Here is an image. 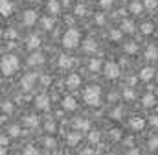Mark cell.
Masks as SVG:
<instances>
[{
	"instance_id": "cell-8",
	"label": "cell",
	"mask_w": 158,
	"mask_h": 155,
	"mask_svg": "<svg viewBox=\"0 0 158 155\" xmlns=\"http://www.w3.org/2000/svg\"><path fill=\"white\" fill-rule=\"evenodd\" d=\"M0 13L4 17H9L13 13V4L9 0H0Z\"/></svg>"
},
{
	"instance_id": "cell-18",
	"label": "cell",
	"mask_w": 158,
	"mask_h": 155,
	"mask_svg": "<svg viewBox=\"0 0 158 155\" xmlns=\"http://www.w3.org/2000/svg\"><path fill=\"white\" fill-rule=\"evenodd\" d=\"M22 124L28 126V127H37L39 126V118L37 116H24L22 118Z\"/></svg>"
},
{
	"instance_id": "cell-10",
	"label": "cell",
	"mask_w": 158,
	"mask_h": 155,
	"mask_svg": "<svg viewBox=\"0 0 158 155\" xmlns=\"http://www.w3.org/2000/svg\"><path fill=\"white\" fill-rule=\"evenodd\" d=\"M63 107H64L66 111H74V109L77 107V102H76V98H72V96H66V98L63 100Z\"/></svg>"
},
{
	"instance_id": "cell-6",
	"label": "cell",
	"mask_w": 158,
	"mask_h": 155,
	"mask_svg": "<svg viewBox=\"0 0 158 155\" xmlns=\"http://www.w3.org/2000/svg\"><path fill=\"white\" fill-rule=\"evenodd\" d=\"M37 74H26V76L22 78V81H20V85H22V89L24 91H30L31 87H33V83L37 81Z\"/></svg>"
},
{
	"instance_id": "cell-45",
	"label": "cell",
	"mask_w": 158,
	"mask_h": 155,
	"mask_svg": "<svg viewBox=\"0 0 158 155\" xmlns=\"http://www.w3.org/2000/svg\"><path fill=\"white\" fill-rule=\"evenodd\" d=\"M79 155H94V150L92 148H85V150H81Z\"/></svg>"
},
{
	"instance_id": "cell-56",
	"label": "cell",
	"mask_w": 158,
	"mask_h": 155,
	"mask_svg": "<svg viewBox=\"0 0 158 155\" xmlns=\"http://www.w3.org/2000/svg\"><path fill=\"white\" fill-rule=\"evenodd\" d=\"M107 155H112V153H107Z\"/></svg>"
},
{
	"instance_id": "cell-11",
	"label": "cell",
	"mask_w": 158,
	"mask_h": 155,
	"mask_svg": "<svg viewBox=\"0 0 158 155\" xmlns=\"http://www.w3.org/2000/svg\"><path fill=\"white\" fill-rule=\"evenodd\" d=\"M145 57H147L149 61H153V59L158 57V48L155 46V44H149V46L145 48Z\"/></svg>"
},
{
	"instance_id": "cell-47",
	"label": "cell",
	"mask_w": 158,
	"mask_h": 155,
	"mask_svg": "<svg viewBox=\"0 0 158 155\" xmlns=\"http://www.w3.org/2000/svg\"><path fill=\"white\" fill-rule=\"evenodd\" d=\"M149 124L155 126V127H158V116H151V118H149Z\"/></svg>"
},
{
	"instance_id": "cell-27",
	"label": "cell",
	"mask_w": 158,
	"mask_h": 155,
	"mask_svg": "<svg viewBox=\"0 0 158 155\" xmlns=\"http://www.w3.org/2000/svg\"><path fill=\"white\" fill-rule=\"evenodd\" d=\"M131 11H132L134 15L142 13V11H143V4H140V2H132V4H131Z\"/></svg>"
},
{
	"instance_id": "cell-54",
	"label": "cell",
	"mask_w": 158,
	"mask_h": 155,
	"mask_svg": "<svg viewBox=\"0 0 158 155\" xmlns=\"http://www.w3.org/2000/svg\"><path fill=\"white\" fill-rule=\"evenodd\" d=\"M31 2H37V0H31Z\"/></svg>"
},
{
	"instance_id": "cell-12",
	"label": "cell",
	"mask_w": 158,
	"mask_h": 155,
	"mask_svg": "<svg viewBox=\"0 0 158 155\" xmlns=\"http://www.w3.org/2000/svg\"><path fill=\"white\" fill-rule=\"evenodd\" d=\"M79 140H81V135H79L77 131H72V133L66 135V144H68V146H76Z\"/></svg>"
},
{
	"instance_id": "cell-32",
	"label": "cell",
	"mask_w": 158,
	"mask_h": 155,
	"mask_svg": "<svg viewBox=\"0 0 158 155\" xmlns=\"http://www.w3.org/2000/svg\"><path fill=\"white\" fill-rule=\"evenodd\" d=\"M123 98H125V100H134L136 94H134L132 89H125V91H123Z\"/></svg>"
},
{
	"instance_id": "cell-28",
	"label": "cell",
	"mask_w": 158,
	"mask_h": 155,
	"mask_svg": "<svg viewBox=\"0 0 158 155\" xmlns=\"http://www.w3.org/2000/svg\"><path fill=\"white\" fill-rule=\"evenodd\" d=\"M123 50H125L127 54H136V52H138V46H136V42H127V44L123 46Z\"/></svg>"
},
{
	"instance_id": "cell-52",
	"label": "cell",
	"mask_w": 158,
	"mask_h": 155,
	"mask_svg": "<svg viewBox=\"0 0 158 155\" xmlns=\"http://www.w3.org/2000/svg\"><path fill=\"white\" fill-rule=\"evenodd\" d=\"M125 144L127 146H132V139H125Z\"/></svg>"
},
{
	"instance_id": "cell-19",
	"label": "cell",
	"mask_w": 158,
	"mask_h": 155,
	"mask_svg": "<svg viewBox=\"0 0 158 155\" xmlns=\"http://www.w3.org/2000/svg\"><path fill=\"white\" fill-rule=\"evenodd\" d=\"M142 104H143V107H153V105H155V94H153V92H147V94L142 98Z\"/></svg>"
},
{
	"instance_id": "cell-21",
	"label": "cell",
	"mask_w": 158,
	"mask_h": 155,
	"mask_svg": "<svg viewBox=\"0 0 158 155\" xmlns=\"http://www.w3.org/2000/svg\"><path fill=\"white\" fill-rule=\"evenodd\" d=\"M48 11H50L52 15H57V13L61 11V6H59V2H57V0H50V2H48Z\"/></svg>"
},
{
	"instance_id": "cell-36",
	"label": "cell",
	"mask_w": 158,
	"mask_h": 155,
	"mask_svg": "<svg viewBox=\"0 0 158 155\" xmlns=\"http://www.w3.org/2000/svg\"><path fill=\"white\" fill-rule=\"evenodd\" d=\"M22 155H39V152H37V148H33V146H26V150L22 152Z\"/></svg>"
},
{
	"instance_id": "cell-50",
	"label": "cell",
	"mask_w": 158,
	"mask_h": 155,
	"mask_svg": "<svg viewBox=\"0 0 158 155\" xmlns=\"http://www.w3.org/2000/svg\"><path fill=\"white\" fill-rule=\"evenodd\" d=\"M127 155H140V152H138L136 148H131V150H129V153H127Z\"/></svg>"
},
{
	"instance_id": "cell-4",
	"label": "cell",
	"mask_w": 158,
	"mask_h": 155,
	"mask_svg": "<svg viewBox=\"0 0 158 155\" xmlns=\"http://www.w3.org/2000/svg\"><path fill=\"white\" fill-rule=\"evenodd\" d=\"M105 76L109 79H114V78L119 76V67L116 63H107L105 65Z\"/></svg>"
},
{
	"instance_id": "cell-23",
	"label": "cell",
	"mask_w": 158,
	"mask_h": 155,
	"mask_svg": "<svg viewBox=\"0 0 158 155\" xmlns=\"http://www.w3.org/2000/svg\"><path fill=\"white\" fill-rule=\"evenodd\" d=\"M40 46V39L37 35H31V37L28 39V48H31V50H37Z\"/></svg>"
},
{
	"instance_id": "cell-3",
	"label": "cell",
	"mask_w": 158,
	"mask_h": 155,
	"mask_svg": "<svg viewBox=\"0 0 158 155\" xmlns=\"http://www.w3.org/2000/svg\"><path fill=\"white\" fill-rule=\"evenodd\" d=\"M63 44H64V48H76L79 44V32L76 28L66 30V33L63 35Z\"/></svg>"
},
{
	"instance_id": "cell-9",
	"label": "cell",
	"mask_w": 158,
	"mask_h": 155,
	"mask_svg": "<svg viewBox=\"0 0 158 155\" xmlns=\"http://www.w3.org/2000/svg\"><path fill=\"white\" fill-rule=\"evenodd\" d=\"M42 63H44V55H42L40 52H35V54H31V55L28 57V65H31V67L42 65Z\"/></svg>"
},
{
	"instance_id": "cell-38",
	"label": "cell",
	"mask_w": 158,
	"mask_h": 155,
	"mask_svg": "<svg viewBox=\"0 0 158 155\" xmlns=\"http://www.w3.org/2000/svg\"><path fill=\"white\" fill-rule=\"evenodd\" d=\"M143 6H145L147 9H155V7L158 6V2L156 0H143Z\"/></svg>"
},
{
	"instance_id": "cell-46",
	"label": "cell",
	"mask_w": 158,
	"mask_h": 155,
	"mask_svg": "<svg viewBox=\"0 0 158 155\" xmlns=\"http://www.w3.org/2000/svg\"><path fill=\"white\" fill-rule=\"evenodd\" d=\"M50 81H52V79H50V76H40V83H42L44 87H46V85H50Z\"/></svg>"
},
{
	"instance_id": "cell-14",
	"label": "cell",
	"mask_w": 158,
	"mask_h": 155,
	"mask_svg": "<svg viewBox=\"0 0 158 155\" xmlns=\"http://www.w3.org/2000/svg\"><path fill=\"white\" fill-rule=\"evenodd\" d=\"M121 32L132 33V32H134V22H132L131 19H123V22H121Z\"/></svg>"
},
{
	"instance_id": "cell-26",
	"label": "cell",
	"mask_w": 158,
	"mask_h": 155,
	"mask_svg": "<svg viewBox=\"0 0 158 155\" xmlns=\"http://www.w3.org/2000/svg\"><path fill=\"white\" fill-rule=\"evenodd\" d=\"M88 69H90L92 72H98V70L101 69V61H99V59H90V61H88Z\"/></svg>"
},
{
	"instance_id": "cell-1",
	"label": "cell",
	"mask_w": 158,
	"mask_h": 155,
	"mask_svg": "<svg viewBox=\"0 0 158 155\" xmlns=\"http://www.w3.org/2000/svg\"><path fill=\"white\" fill-rule=\"evenodd\" d=\"M19 70V57L17 55H4L2 57V74L13 76Z\"/></svg>"
},
{
	"instance_id": "cell-22",
	"label": "cell",
	"mask_w": 158,
	"mask_h": 155,
	"mask_svg": "<svg viewBox=\"0 0 158 155\" xmlns=\"http://www.w3.org/2000/svg\"><path fill=\"white\" fill-rule=\"evenodd\" d=\"M74 124H76V127H77V129H85V131H86V129H90V122H88V120L76 118V120H74Z\"/></svg>"
},
{
	"instance_id": "cell-43",
	"label": "cell",
	"mask_w": 158,
	"mask_h": 155,
	"mask_svg": "<svg viewBox=\"0 0 158 155\" xmlns=\"http://www.w3.org/2000/svg\"><path fill=\"white\" fill-rule=\"evenodd\" d=\"M110 137H112V140H118L119 137H121V133H119L118 129H112L110 131Z\"/></svg>"
},
{
	"instance_id": "cell-44",
	"label": "cell",
	"mask_w": 158,
	"mask_h": 155,
	"mask_svg": "<svg viewBox=\"0 0 158 155\" xmlns=\"http://www.w3.org/2000/svg\"><path fill=\"white\" fill-rule=\"evenodd\" d=\"M112 2H114V0H99V6H103V7H110Z\"/></svg>"
},
{
	"instance_id": "cell-42",
	"label": "cell",
	"mask_w": 158,
	"mask_h": 155,
	"mask_svg": "<svg viewBox=\"0 0 158 155\" xmlns=\"http://www.w3.org/2000/svg\"><path fill=\"white\" fill-rule=\"evenodd\" d=\"M149 148H151V150H158V137H153V139L149 140Z\"/></svg>"
},
{
	"instance_id": "cell-40",
	"label": "cell",
	"mask_w": 158,
	"mask_h": 155,
	"mask_svg": "<svg viewBox=\"0 0 158 155\" xmlns=\"http://www.w3.org/2000/svg\"><path fill=\"white\" fill-rule=\"evenodd\" d=\"M88 139H90V142H99V133H98V131H92V133L88 135Z\"/></svg>"
},
{
	"instance_id": "cell-31",
	"label": "cell",
	"mask_w": 158,
	"mask_h": 155,
	"mask_svg": "<svg viewBox=\"0 0 158 155\" xmlns=\"http://www.w3.org/2000/svg\"><path fill=\"white\" fill-rule=\"evenodd\" d=\"M4 37H7V39H17V37H19V33H17V30L9 28V30H6V32H4Z\"/></svg>"
},
{
	"instance_id": "cell-7",
	"label": "cell",
	"mask_w": 158,
	"mask_h": 155,
	"mask_svg": "<svg viewBox=\"0 0 158 155\" xmlns=\"http://www.w3.org/2000/svg\"><path fill=\"white\" fill-rule=\"evenodd\" d=\"M35 107H37V109H48V107H50V98H48L46 94H39V96L35 98Z\"/></svg>"
},
{
	"instance_id": "cell-16",
	"label": "cell",
	"mask_w": 158,
	"mask_h": 155,
	"mask_svg": "<svg viewBox=\"0 0 158 155\" xmlns=\"http://www.w3.org/2000/svg\"><path fill=\"white\" fill-rule=\"evenodd\" d=\"M140 78H142L143 81H149L151 78H155V69H151V67H145V69H142Z\"/></svg>"
},
{
	"instance_id": "cell-30",
	"label": "cell",
	"mask_w": 158,
	"mask_h": 155,
	"mask_svg": "<svg viewBox=\"0 0 158 155\" xmlns=\"http://www.w3.org/2000/svg\"><path fill=\"white\" fill-rule=\"evenodd\" d=\"M85 13H86V7H85L83 2H79L77 6H76V15H77V17H83Z\"/></svg>"
},
{
	"instance_id": "cell-25",
	"label": "cell",
	"mask_w": 158,
	"mask_h": 155,
	"mask_svg": "<svg viewBox=\"0 0 158 155\" xmlns=\"http://www.w3.org/2000/svg\"><path fill=\"white\" fill-rule=\"evenodd\" d=\"M153 30H155V26H153L151 22H143V24L140 26V32H142V33H145V35L153 33Z\"/></svg>"
},
{
	"instance_id": "cell-17",
	"label": "cell",
	"mask_w": 158,
	"mask_h": 155,
	"mask_svg": "<svg viewBox=\"0 0 158 155\" xmlns=\"http://www.w3.org/2000/svg\"><path fill=\"white\" fill-rule=\"evenodd\" d=\"M83 50H85V52H96V50H98L96 41H94V39H86V41L83 42Z\"/></svg>"
},
{
	"instance_id": "cell-34",
	"label": "cell",
	"mask_w": 158,
	"mask_h": 155,
	"mask_svg": "<svg viewBox=\"0 0 158 155\" xmlns=\"http://www.w3.org/2000/svg\"><path fill=\"white\" fill-rule=\"evenodd\" d=\"M109 37H110V41H119L121 39V30H112L109 33Z\"/></svg>"
},
{
	"instance_id": "cell-55",
	"label": "cell",
	"mask_w": 158,
	"mask_h": 155,
	"mask_svg": "<svg viewBox=\"0 0 158 155\" xmlns=\"http://www.w3.org/2000/svg\"><path fill=\"white\" fill-rule=\"evenodd\" d=\"M156 94H158V89H156Z\"/></svg>"
},
{
	"instance_id": "cell-57",
	"label": "cell",
	"mask_w": 158,
	"mask_h": 155,
	"mask_svg": "<svg viewBox=\"0 0 158 155\" xmlns=\"http://www.w3.org/2000/svg\"><path fill=\"white\" fill-rule=\"evenodd\" d=\"M156 81H158V76H156Z\"/></svg>"
},
{
	"instance_id": "cell-41",
	"label": "cell",
	"mask_w": 158,
	"mask_h": 155,
	"mask_svg": "<svg viewBox=\"0 0 158 155\" xmlns=\"http://www.w3.org/2000/svg\"><path fill=\"white\" fill-rule=\"evenodd\" d=\"M110 116H112L114 120H119V118H121V107H116V109L110 113Z\"/></svg>"
},
{
	"instance_id": "cell-15",
	"label": "cell",
	"mask_w": 158,
	"mask_h": 155,
	"mask_svg": "<svg viewBox=\"0 0 158 155\" xmlns=\"http://www.w3.org/2000/svg\"><path fill=\"white\" fill-rule=\"evenodd\" d=\"M72 63H74V59L72 57H68V55H59V67L61 69H70L72 67Z\"/></svg>"
},
{
	"instance_id": "cell-13",
	"label": "cell",
	"mask_w": 158,
	"mask_h": 155,
	"mask_svg": "<svg viewBox=\"0 0 158 155\" xmlns=\"http://www.w3.org/2000/svg\"><path fill=\"white\" fill-rule=\"evenodd\" d=\"M66 85H68L70 89H76V87H79V85H81V78H79L77 74L68 76V78H66Z\"/></svg>"
},
{
	"instance_id": "cell-24",
	"label": "cell",
	"mask_w": 158,
	"mask_h": 155,
	"mask_svg": "<svg viewBox=\"0 0 158 155\" xmlns=\"http://www.w3.org/2000/svg\"><path fill=\"white\" fill-rule=\"evenodd\" d=\"M40 24H42L44 30H52V28H53V19H52V17H42V19H40Z\"/></svg>"
},
{
	"instance_id": "cell-53",
	"label": "cell",
	"mask_w": 158,
	"mask_h": 155,
	"mask_svg": "<svg viewBox=\"0 0 158 155\" xmlns=\"http://www.w3.org/2000/svg\"><path fill=\"white\" fill-rule=\"evenodd\" d=\"M79 2H85V0H79Z\"/></svg>"
},
{
	"instance_id": "cell-33",
	"label": "cell",
	"mask_w": 158,
	"mask_h": 155,
	"mask_svg": "<svg viewBox=\"0 0 158 155\" xmlns=\"http://www.w3.org/2000/svg\"><path fill=\"white\" fill-rule=\"evenodd\" d=\"M44 129H46L48 133H53V131H55V122H53V120H46Z\"/></svg>"
},
{
	"instance_id": "cell-20",
	"label": "cell",
	"mask_w": 158,
	"mask_h": 155,
	"mask_svg": "<svg viewBox=\"0 0 158 155\" xmlns=\"http://www.w3.org/2000/svg\"><path fill=\"white\" fill-rule=\"evenodd\" d=\"M143 126H145V120H143V118H138V116H136V118H132V120H131V127H132V129H136V131L143 129Z\"/></svg>"
},
{
	"instance_id": "cell-39",
	"label": "cell",
	"mask_w": 158,
	"mask_h": 155,
	"mask_svg": "<svg viewBox=\"0 0 158 155\" xmlns=\"http://www.w3.org/2000/svg\"><path fill=\"white\" fill-rule=\"evenodd\" d=\"M44 144H46L48 148H55V139H53V137H46V139H44Z\"/></svg>"
},
{
	"instance_id": "cell-49",
	"label": "cell",
	"mask_w": 158,
	"mask_h": 155,
	"mask_svg": "<svg viewBox=\"0 0 158 155\" xmlns=\"http://www.w3.org/2000/svg\"><path fill=\"white\" fill-rule=\"evenodd\" d=\"M0 142H2V146H6V144L9 142V139H7L6 135H2V137H0Z\"/></svg>"
},
{
	"instance_id": "cell-51",
	"label": "cell",
	"mask_w": 158,
	"mask_h": 155,
	"mask_svg": "<svg viewBox=\"0 0 158 155\" xmlns=\"http://www.w3.org/2000/svg\"><path fill=\"white\" fill-rule=\"evenodd\" d=\"M116 98H118V94H114V92H112V94H109V102H114Z\"/></svg>"
},
{
	"instance_id": "cell-29",
	"label": "cell",
	"mask_w": 158,
	"mask_h": 155,
	"mask_svg": "<svg viewBox=\"0 0 158 155\" xmlns=\"http://www.w3.org/2000/svg\"><path fill=\"white\" fill-rule=\"evenodd\" d=\"M20 127L19 126H9V137H20Z\"/></svg>"
},
{
	"instance_id": "cell-35",
	"label": "cell",
	"mask_w": 158,
	"mask_h": 155,
	"mask_svg": "<svg viewBox=\"0 0 158 155\" xmlns=\"http://www.w3.org/2000/svg\"><path fill=\"white\" fill-rule=\"evenodd\" d=\"M94 20H96V24H98V26H103L107 19H105V15H103V13H98V15L94 17Z\"/></svg>"
},
{
	"instance_id": "cell-37",
	"label": "cell",
	"mask_w": 158,
	"mask_h": 155,
	"mask_svg": "<svg viewBox=\"0 0 158 155\" xmlns=\"http://www.w3.org/2000/svg\"><path fill=\"white\" fill-rule=\"evenodd\" d=\"M2 111L9 115V113L13 111V104H9V102H2Z\"/></svg>"
},
{
	"instance_id": "cell-2",
	"label": "cell",
	"mask_w": 158,
	"mask_h": 155,
	"mask_svg": "<svg viewBox=\"0 0 158 155\" xmlns=\"http://www.w3.org/2000/svg\"><path fill=\"white\" fill-rule=\"evenodd\" d=\"M83 98H85V102H86L88 105L98 107V105H99V98H101V89H99V87H88V89L85 91Z\"/></svg>"
},
{
	"instance_id": "cell-5",
	"label": "cell",
	"mask_w": 158,
	"mask_h": 155,
	"mask_svg": "<svg viewBox=\"0 0 158 155\" xmlns=\"http://www.w3.org/2000/svg\"><path fill=\"white\" fill-rule=\"evenodd\" d=\"M22 20H24V24H26V26H33V24L37 22V11H33V9H28V11H24V15H22Z\"/></svg>"
},
{
	"instance_id": "cell-48",
	"label": "cell",
	"mask_w": 158,
	"mask_h": 155,
	"mask_svg": "<svg viewBox=\"0 0 158 155\" xmlns=\"http://www.w3.org/2000/svg\"><path fill=\"white\" fill-rule=\"evenodd\" d=\"M136 81H138V79H136V76H129V78H127V83H129V85H134Z\"/></svg>"
}]
</instances>
